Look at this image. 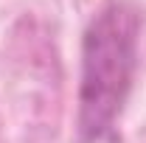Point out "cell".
<instances>
[{"mask_svg":"<svg viewBox=\"0 0 146 143\" xmlns=\"http://www.w3.org/2000/svg\"><path fill=\"white\" fill-rule=\"evenodd\" d=\"M138 11L112 0L90 20L82 39L79 138L98 143L112 135L138 68Z\"/></svg>","mask_w":146,"mask_h":143,"instance_id":"6da1fadb","label":"cell"}]
</instances>
